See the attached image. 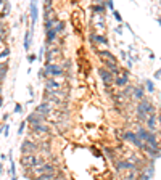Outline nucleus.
<instances>
[{"label": "nucleus", "instance_id": "7ed1b4c3", "mask_svg": "<svg viewBox=\"0 0 161 180\" xmlns=\"http://www.w3.org/2000/svg\"><path fill=\"white\" fill-rule=\"evenodd\" d=\"M124 138L129 140V142H132V143H134L135 146H139V148H143V145H145V143L137 137L135 132H126V134H124Z\"/></svg>", "mask_w": 161, "mask_h": 180}, {"label": "nucleus", "instance_id": "cd10ccee", "mask_svg": "<svg viewBox=\"0 0 161 180\" xmlns=\"http://www.w3.org/2000/svg\"><path fill=\"white\" fill-rule=\"evenodd\" d=\"M0 68H5V66H2V64H0Z\"/></svg>", "mask_w": 161, "mask_h": 180}, {"label": "nucleus", "instance_id": "6ab92c4d", "mask_svg": "<svg viewBox=\"0 0 161 180\" xmlns=\"http://www.w3.org/2000/svg\"><path fill=\"white\" fill-rule=\"evenodd\" d=\"M29 47H31V40H29V32H26V35H24V48H26V52L29 50Z\"/></svg>", "mask_w": 161, "mask_h": 180}, {"label": "nucleus", "instance_id": "aec40b11", "mask_svg": "<svg viewBox=\"0 0 161 180\" xmlns=\"http://www.w3.org/2000/svg\"><path fill=\"white\" fill-rule=\"evenodd\" d=\"M53 29H55V32H63V31H65V23L60 21V23L57 24V27H53Z\"/></svg>", "mask_w": 161, "mask_h": 180}, {"label": "nucleus", "instance_id": "bb28decb", "mask_svg": "<svg viewBox=\"0 0 161 180\" xmlns=\"http://www.w3.org/2000/svg\"><path fill=\"white\" fill-rule=\"evenodd\" d=\"M158 121H159V122H161V114H159V119H158Z\"/></svg>", "mask_w": 161, "mask_h": 180}, {"label": "nucleus", "instance_id": "4468645a", "mask_svg": "<svg viewBox=\"0 0 161 180\" xmlns=\"http://www.w3.org/2000/svg\"><path fill=\"white\" fill-rule=\"evenodd\" d=\"M55 35H57L55 29H48L47 31V42H48V44H52V42L55 40Z\"/></svg>", "mask_w": 161, "mask_h": 180}, {"label": "nucleus", "instance_id": "393cba45", "mask_svg": "<svg viewBox=\"0 0 161 180\" xmlns=\"http://www.w3.org/2000/svg\"><path fill=\"white\" fill-rule=\"evenodd\" d=\"M23 129H24V122H21V126H19V130H18V132H19V134H23Z\"/></svg>", "mask_w": 161, "mask_h": 180}, {"label": "nucleus", "instance_id": "412c9836", "mask_svg": "<svg viewBox=\"0 0 161 180\" xmlns=\"http://www.w3.org/2000/svg\"><path fill=\"white\" fill-rule=\"evenodd\" d=\"M8 55H10V50H8V48H5L3 52L0 53V58H6V56H8Z\"/></svg>", "mask_w": 161, "mask_h": 180}, {"label": "nucleus", "instance_id": "f8f14e48", "mask_svg": "<svg viewBox=\"0 0 161 180\" xmlns=\"http://www.w3.org/2000/svg\"><path fill=\"white\" fill-rule=\"evenodd\" d=\"M147 122H148V127L151 129V130H153V129H155L156 127V124H158V119H156V114H151V116L148 118V119H147Z\"/></svg>", "mask_w": 161, "mask_h": 180}, {"label": "nucleus", "instance_id": "a878e982", "mask_svg": "<svg viewBox=\"0 0 161 180\" xmlns=\"http://www.w3.org/2000/svg\"><path fill=\"white\" fill-rule=\"evenodd\" d=\"M0 106H2V98H0Z\"/></svg>", "mask_w": 161, "mask_h": 180}, {"label": "nucleus", "instance_id": "1a4fd4ad", "mask_svg": "<svg viewBox=\"0 0 161 180\" xmlns=\"http://www.w3.org/2000/svg\"><path fill=\"white\" fill-rule=\"evenodd\" d=\"M36 113H39L40 116H47V114H50V106H48V103H42L37 106Z\"/></svg>", "mask_w": 161, "mask_h": 180}, {"label": "nucleus", "instance_id": "9d476101", "mask_svg": "<svg viewBox=\"0 0 161 180\" xmlns=\"http://www.w3.org/2000/svg\"><path fill=\"white\" fill-rule=\"evenodd\" d=\"M50 89H52L53 93H57V92L61 89V85H60L58 82H55L53 79H48V81H47V90H50Z\"/></svg>", "mask_w": 161, "mask_h": 180}, {"label": "nucleus", "instance_id": "39448f33", "mask_svg": "<svg viewBox=\"0 0 161 180\" xmlns=\"http://www.w3.org/2000/svg\"><path fill=\"white\" fill-rule=\"evenodd\" d=\"M100 56L105 60V63H107V64H116V56L111 55L108 50H102V52H100Z\"/></svg>", "mask_w": 161, "mask_h": 180}, {"label": "nucleus", "instance_id": "5701e85b", "mask_svg": "<svg viewBox=\"0 0 161 180\" xmlns=\"http://www.w3.org/2000/svg\"><path fill=\"white\" fill-rule=\"evenodd\" d=\"M145 84H147V89H148V92H153V84H151V81H147Z\"/></svg>", "mask_w": 161, "mask_h": 180}, {"label": "nucleus", "instance_id": "9b49d317", "mask_svg": "<svg viewBox=\"0 0 161 180\" xmlns=\"http://www.w3.org/2000/svg\"><path fill=\"white\" fill-rule=\"evenodd\" d=\"M127 73H124L123 76H119V77H116V85H119V87H124L126 84H127Z\"/></svg>", "mask_w": 161, "mask_h": 180}, {"label": "nucleus", "instance_id": "423d86ee", "mask_svg": "<svg viewBox=\"0 0 161 180\" xmlns=\"http://www.w3.org/2000/svg\"><path fill=\"white\" fill-rule=\"evenodd\" d=\"M36 172H37V174H42V175H44V174H52L53 175L55 167H53V166H50V164H42L40 167L36 169Z\"/></svg>", "mask_w": 161, "mask_h": 180}, {"label": "nucleus", "instance_id": "20e7f679", "mask_svg": "<svg viewBox=\"0 0 161 180\" xmlns=\"http://www.w3.org/2000/svg\"><path fill=\"white\" fill-rule=\"evenodd\" d=\"M99 74H100V77H102V81L105 82V85H110L111 82H113V74H111L108 69H105V68H100Z\"/></svg>", "mask_w": 161, "mask_h": 180}, {"label": "nucleus", "instance_id": "4be33fe9", "mask_svg": "<svg viewBox=\"0 0 161 180\" xmlns=\"http://www.w3.org/2000/svg\"><path fill=\"white\" fill-rule=\"evenodd\" d=\"M92 10H94V11H103V10H105V5H95Z\"/></svg>", "mask_w": 161, "mask_h": 180}, {"label": "nucleus", "instance_id": "0eeeda50", "mask_svg": "<svg viewBox=\"0 0 161 180\" xmlns=\"http://www.w3.org/2000/svg\"><path fill=\"white\" fill-rule=\"evenodd\" d=\"M45 71H47L48 74H52V76H61L63 74V69L58 68V66H55V64H47Z\"/></svg>", "mask_w": 161, "mask_h": 180}, {"label": "nucleus", "instance_id": "dca6fc26", "mask_svg": "<svg viewBox=\"0 0 161 180\" xmlns=\"http://www.w3.org/2000/svg\"><path fill=\"white\" fill-rule=\"evenodd\" d=\"M92 39H95V42H99V44H108L105 35H92Z\"/></svg>", "mask_w": 161, "mask_h": 180}, {"label": "nucleus", "instance_id": "f257e3e1", "mask_svg": "<svg viewBox=\"0 0 161 180\" xmlns=\"http://www.w3.org/2000/svg\"><path fill=\"white\" fill-rule=\"evenodd\" d=\"M137 134V137L140 138L145 145H150V146H153V148H156L158 146V142H156V137L153 135L151 132H148V130H145V129H139V130L135 132Z\"/></svg>", "mask_w": 161, "mask_h": 180}, {"label": "nucleus", "instance_id": "ddd939ff", "mask_svg": "<svg viewBox=\"0 0 161 180\" xmlns=\"http://www.w3.org/2000/svg\"><path fill=\"white\" fill-rule=\"evenodd\" d=\"M36 148H37V146L34 145L32 142H24V143H23V151H34Z\"/></svg>", "mask_w": 161, "mask_h": 180}, {"label": "nucleus", "instance_id": "6e6552de", "mask_svg": "<svg viewBox=\"0 0 161 180\" xmlns=\"http://www.w3.org/2000/svg\"><path fill=\"white\" fill-rule=\"evenodd\" d=\"M123 169H131V170H134L135 166L131 164L129 161H119V162L116 164V170H123Z\"/></svg>", "mask_w": 161, "mask_h": 180}, {"label": "nucleus", "instance_id": "f03ea898", "mask_svg": "<svg viewBox=\"0 0 161 180\" xmlns=\"http://www.w3.org/2000/svg\"><path fill=\"white\" fill-rule=\"evenodd\" d=\"M21 162H23V166H24V167H27V169L39 167V166L44 164L40 158H39V156H36V154H26V156L23 158V159H21Z\"/></svg>", "mask_w": 161, "mask_h": 180}, {"label": "nucleus", "instance_id": "f3484780", "mask_svg": "<svg viewBox=\"0 0 161 180\" xmlns=\"http://www.w3.org/2000/svg\"><path fill=\"white\" fill-rule=\"evenodd\" d=\"M32 129H34L36 132H48V127L42 126V124H36V126H32Z\"/></svg>", "mask_w": 161, "mask_h": 180}, {"label": "nucleus", "instance_id": "b1692460", "mask_svg": "<svg viewBox=\"0 0 161 180\" xmlns=\"http://www.w3.org/2000/svg\"><path fill=\"white\" fill-rule=\"evenodd\" d=\"M113 15H115V18H116L118 21H121V15H119V11H116V10H115V13H113Z\"/></svg>", "mask_w": 161, "mask_h": 180}, {"label": "nucleus", "instance_id": "2eb2a0df", "mask_svg": "<svg viewBox=\"0 0 161 180\" xmlns=\"http://www.w3.org/2000/svg\"><path fill=\"white\" fill-rule=\"evenodd\" d=\"M31 16H32V23H36V18H37V5L36 3H31Z\"/></svg>", "mask_w": 161, "mask_h": 180}, {"label": "nucleus", "instance_id": "a211bd4d", "mask_svg": "<svg viewBox=\"0 0 161 180\" xmlns=\"http://www.w3.org/2000/svg\"><path fill=\"white\" fill-rule=\"evenodd\" d=\"M134 97L139 98V100H142L143 98V89H134Z\"/></svg>", "mask_w": 161, "mask_h": 180}]
</instances>
